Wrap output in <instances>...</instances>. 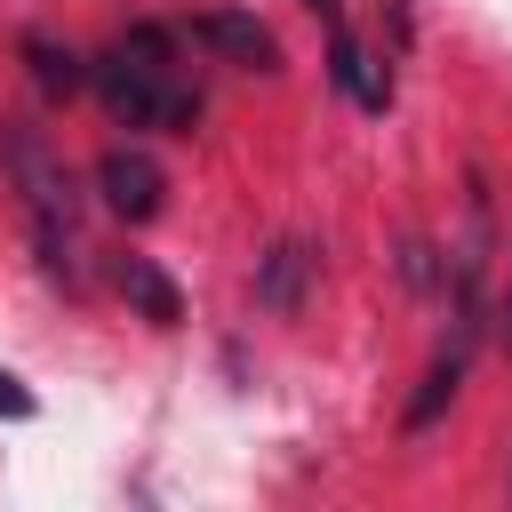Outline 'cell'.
Masks as SVG:
<instances>
[{"label":"cell","mask_w":512,"mask_h":512,"mask_svg":"<svg viewBox=\"0 0 512 512\" xmlns=\"http://www.w3.org/2000/svg\"><path fill=\"white\" fill-rule=\"evenodd\" d=\"M184 32L176 24H128L104 56H88V88L104 96L112 120L128 128H160V136H192L200 128V88L184 80Z\"/></svg>","instance_id":"1"},{"label":"cell","mask_w":512,"mask_h":512,"mask_svg":"<svg viewBox=\"0 0 512 512\" xmlns=\"http://www.w3.org/2000/svg\"><path fill=\"white\" fill-rule=\"evenodd\" d=\"M0 160L16 176V200H24V232H32V256L56 288H80V192H72V168L56 160V144L24 120L0 128Z\"/></svg>","instance_id":"2"},{"label":"cell","mask_w":512,"mask_h":512,"mask_svg":"<svg viewBox=\"0 0 512 512\" xmlns=\"http://www.w3.org/2000/svg\"><path fill=\"white\" fill-rule=\"evenodd\" d=\"M312 280H320V240H304V232H280L264 256H256V312H272V320H296L304 312V296H312Z\"/></svg>","instance_id":"3"},{"label":"cell","mask_w":512,"mask_h":512,"mask_svg":"<svg viewBox=\"0 0 512 512\" xmlns=\"http://www.w3.org/2000/svg\"><path fill=\"white\" fill-rule=\"evenodd\" d=\"M96 192H104V208H112L120 224H152V216L168 208V176H160V160L136 152V144H112V152L96 160Z\"/></svg>","instance_id":"4"},{"label":"cell","mask_w":512,"mask_h":512,"mask_svg":"<svg viewBox=\"0 0 512 512\" xmlns=\"http://www.w3.org/2000/svg\"><path fill=\"white\" fill-rule=\"evenodd\" d=\"M184 40H192V48H208V56H224V64L280 72V40H272V24H256L248 8H208V16H192V24H184Z\"/></svg>","instance_id":"5"},{"label":"cell","mask_w":512,"mask_h":512,"mask_svg":"<svg viewBox=\"0 0 512 512\" xmlns=\"http://www.w3.org/2000/svg\"><path fill=\"white\" fill-rule=\"evenodd\" d=\"M328 80L360 104V112H392V64H376V48L336 16V32H328Z\"/></svg>","instance_id":"6"},{"label":"cell","mask_w":512,"mask_h":512,"mask_svg":"<svg viewBox=\"0 0 512 512\" xmlns=\"http://www.w3.org/2000/svg\"><path fill=\"white\" fill-rule=\"evenodd\" d=\"M112 280H120V296H128L152 328H176V320H184V288H176L152 256H120V264H112Z\"/></svg>","instance_id":"7"},{"label":"cell","mask_w":512,"mask_h":512,"mask_svg":"<svg viewBox=\"0 0 512 512\" xmlns=\"http://www.w3.org/2000/svg\"><path fill=\"white\" fill-rule=\"evenodd\" d=\"M464 368H472V336L456 328V344L424 368V384H416V400H408V416H400V424H408V432H432V424H440V408L464 392Z\"/></svg>","instance_id":"8"},{"label":"cell","mask_w":512,"mask_h":512,"mask_svg":"<svg viewBox=\"0 0 512 512\" xmlns=\"http://www.w3.org/2000/svg\"><path fill=\"white\" fill-rule=\"evenodd\" d=\"M16 56L32 64V80H40L48 96L88 88V56H80V48H64V40H48V32H24V40H16Z\"/></svg>","instance_id":"9"},{"label":"cell","mask_w":512,"mask_h":512,"mask_svg":"<svg viewBox=\"0 0 512 512\" xmlns=\"http://www.w3.org/2000/svg\"><path fill=\"white\" fill-rule=\"evenodd\" d=\"M400 272H408V288H440V264L424 240H400Z\"/></svg>","instance_id":"10"},{"label":"cell","mask_w":512,"mask_h":512,"mask_svg":"<svg viewBox=\"0 0 512 512\" xmlns=\"http://www.w3.org/2000/svg\"><path fill=\"white\" fill-rule=\"evenodd\" d=\"M0 416H32V392H24L8 368H0Z\"/></svg>","instance_id":"11"},{"label":"cell","mask_w":512,"mask_h":512,"mask_svg":"<svg viewBox=\"0 0 512 512\" xmlns=\"http://www.w3.org/2000/svg\"><path fill=\"white\" fill-rule=\"evenodd\" d=\"M496 336H504V352H512V272H504V288H496Z\"/></svg>","instance_id":"12"},{"label":"cell","mask_w":512,"mask_h":512,"mask_svg":"<svg viewBox=\"0 0 512 512\" xmlns=\"http://www.w3.org/2000/svg\"><path fill=\"white\" fill-rule=\"evenodd\" d=\"M304 8H312V16H328V24L344 16V0H304Z\"/></svg>","instance_id":"13"}]
</instances>
